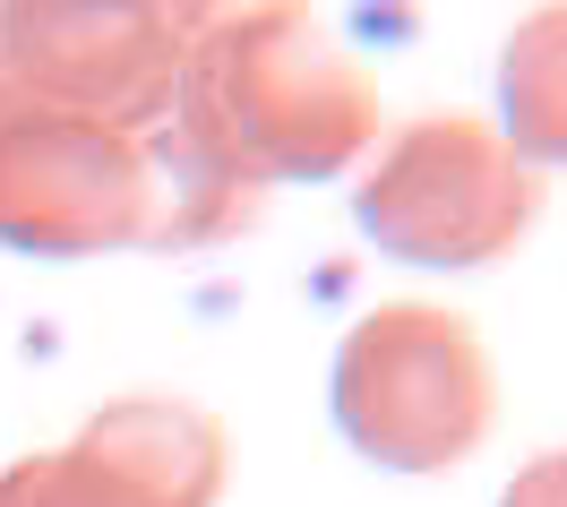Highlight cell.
<instances>
[{"label": "cell", "mask_w": 567, "mask_h": 507, "mask_svg": "<svg viewBox=\"0 0 567 507\" xmlns=\"http://www.w3.org/2000/svg\"><path fill=\"white\" fill-rule=\"evenodd\" d=\"M550 490H559V473L533 465V482H525V499H516V507H550Z\"/></svg>", "instance_id": "obj_8"}, {"label": "cell", "mask_w": 567, "mask_h": 507, "mask_svg": "<svg viewBox=\"0 0 567 507\" xmlns=\"http://www.w3.org/2000/svg\"><path fill=\"white\" fill-rule=\"evenodd\" d=\"M207 9L164 0H9L0 9V77L70 95L121 130H164Z\"/></svg>", "instance_id": "obj_5"}, {"label": "cell", "mask_w": 567, "mask_h": 507, "mask_svg": "<svg viewBox=\"0 0 567 507\" xmlns=\"http://www.w3.org/2000/svg\"><path fill=\"white\" fill-rule=\"evenodd\" d=\"M379 130V86L310 9H207L173 112L155 130L164 232L155 250H198L258 216L276 182L353 173Z\"/></svg>", "instance_id": "obj_1"}, {"label": "cell", "mask_w": 567, "mask_h": 507, "mask_svg": "<svg viewBox=\"0 0 567 507\" xmlns=\"http://www.w3.org/2000/svg\"><path fill=\"white\" fill-rule=\"evenodd\" d=\"M550 52H559V18H550V9H542V18H533L525 27V146L533 155H550V146H559V130H550ZM525 146H516V155H525Z\"/></svg>", "instance_id": "obj_7"}, {"label": "cell", "mask_w": 567, "mask_h": 507, "mask_svg": "<svg viewBox=\"0 0 567 507\" xmlns=\"http://www.w3.org/2000/svg\"><path fill=\"white\" fill-rule=\"evenodd\" d=\"M233 482V431L207 404L121 396L70 447L0 473V507H215Z\"/></svg>", "instance_id": "obj_6"}, {"label": "cell", "mask_w": 567, "mask_h": 507, "mask_svg": "<svg viewBox=\"0 0 567 507\" xmlns=\"http://www.w3.org/2000/svg\"><path fill=\"white\" fill-rule=\"evenodd\" d=\"M164 173L155 130H121L104 112L0 77V250L95 258L155 250Z\"/></svg>", "instance_id": "obj_2"}, {"label": "cell", "mask_w": 567, "mask_h": 507, "mask_svg": "<svg viewBox=\"0 0 567 507\" xmlns=\"http://www.w3.org/2000/svg\"><path fill=\"white\" fill-rule=\"evenodd\" d=\"M533 207H542V182L516 155V138L464 112H430L395 130L388 155L353 189L361 232L413 267H491L525 241Z\"/></svg>", "instance_id": "obj_4"}, {"label": "cell", "mask_w": 567, "mask_h": 507, "mask_svg": "<svg viewBox=\"0 0 567 507\" xmlns=\"http://www.w3.org/2000/svg\"><path fill=\"white\" fill-rule=\"evenodd\" d=\"M336 422L370 465H464L498 422V379L482 335L439 301H379L336 353Z\"/></svg>", "instance_id": "obj_3"}]
</instances>
